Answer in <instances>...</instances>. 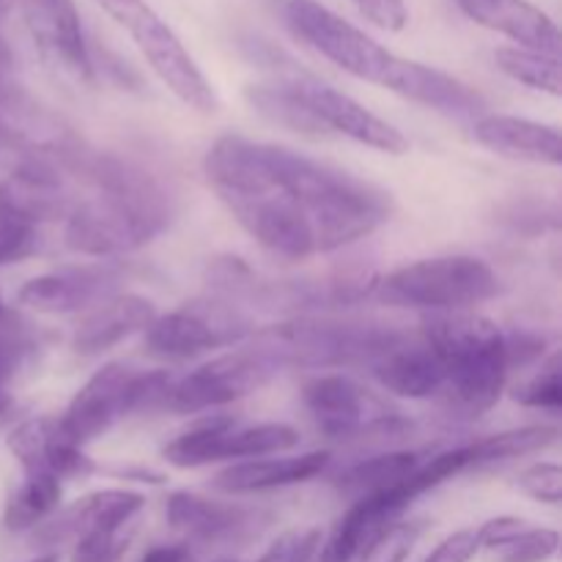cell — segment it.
I'll list each match as a JSON object with an SVG mask.
<instances>
[{
	"mask_svg": "<svg viewBox=\"0 0 562 562\" xmlns=\"http://www.w3.org/2000/svg\"><path fill=\"white\" fill-rule=\"evenodd\" d=\"M494 64L510 80L532 88V91L560 97L562 77H560V58L558 55L538 53L527 47H497L494 49Z\"/></svg>",
	"mask_w": 562,
	"mask_h": 562,
	"instance_id": "obj_28",
	"label": "cell"
},
{
	"mask_svg": "<svg viewBox=\"0 0 562 562\" xmlns=\"http://www.w3.org/2000/svg\"><path fill=\"white\" fill-rule=\"evenodd\" d=\"M165 516L176 532L198 543H231L252 538L263 527L261 510L236 503H220L203 494L176 492L165 503Z\"/></svg>",
	"mask_w": 562,
	"mask_h": 562,
	"instance_id": "obj_17",
	"label": "cell"
},
{
	"mask_svg": "<svg viewBox=\"0 0 562 562\" xmlns=\"http://www.w3.org/2000/svg\"><path fill=\"white\" fill-rule=\"evenodd\" d=\"M395 93L420 104V108L434 110V113L456 121H470V124L488 113L486 99L475 88L467 86L459 77L448 75V71L437 69V66L420 64V60H409L404 80Z\"/></svg>",
	"mask_w": 562,
	"mask_h": 562,
	"instance_id": "obj_23",
	"label": "cell"
},
{
	"mask_svg": "<svg viewBox=\"0 0 562 562\" xmlns=\"http://www.w3.org/2000/svg\"><path fill=\"white\" fill-rule=\"evenodd\" d=\"M170 384L173 376L168 371H135L124 362H110L77 390L64 417H58L60 428L71 442L86 448L124 417L165 409Z\"/></svg>",
	"mask_w": 562,
	"mask_h": 562,
	"instance_id": "obj_6",
	"label": "cell"
},
{
	"mask_svg": "<svg viewBox=\"0 0 562 562\" xmlns=\"http://www.w3.org/2000/svg\"><path fill=\"white\" fill-rule=\"evenodd\" d=\"M214 562H234V560H228V558H220V560H214Z\"/></svg>",
	"mask_w": 562,
	"mask_h": 562,
	"instance_id": "obj_44",
	"label": "cell"
},
{
	"mask_svg": "<svg viewBox=\"0 0 562 562\" xmlns=\"http://www.w3.org/2000/svg\"><path fill=\"white\" fill-rule=\"evenodd\" d=\"M516 486L521 494H527L530 499L543 505H552L558 508L562 503V470L554 461H541V464L527 467L525 472H519L516 477Z\"/></svg>",
	"mask_w": 562,
	"mask_h": 562,
	"instance_id": "obj_35",
	"label": "cell"
},
{
	"mask_svg": "<svg viewBox=\"0 0 562 562\" xmlns=\"http://www.w3.org/2000/svg\"><path fill=\"white\" fill-rule=\"evenodd\" d=\"M300 75L302 71H294V75H280L274 80L247 86V102L269 124L283 126V130L296 132L302 137H329L302 99Z\"/></svg>",
	"mask_w": 562,
	"mask_h": 562,
	"instance_id": "obj_24",
	"label": "cell"
},
{
	"mask_svg": "<svg viewBox=\"0 0 562 562\" xmlns=\"http://www.w3.org/2000/svg\"><path fill=\"white\" fill-rule=\"evenodd\" d=\"M423 527L417 521H398L384 530L355 562H406Z\"/></svg>",
	"mask_w": 562,
	"mask_h": 562,
	"instance_id": "obj_34",
	"label": "cell"
},
{
	"mask_svg": "<svg viewBox=\"0 0 562 562\" xmlns=\"http://www.w3.org/2000/svg\"><path fill=\"white\" fill-rule=\"evenodd\" d=\"M322 530L318 527H305V530H291L280 536L267 552L256 562H313L322 547Z\"/></svg>",
	"mask_w": 562,
	"mask_h": 562,
	"instance_id": "obj_36",
	"label": "cell"
},
{
	"mask_svg": "<svg viewBox=\"0 0 562 562\" xmlns=\"http://www.w3.org/2000/svg\"><path fill=\"white\" fill-rule=\"evenodd\" d=\"M296 445H300V431L289 423L239 426L231 415H209L206 420H198L190 431L165 445L162 456L179 470H195L217 461L267 459L294 450Z\"/></svg>",
	"mask_w": 562,
	"mask_h": 562,
	"instance_id": "obj_11",
	"label": "cell"
},
{
	"mask_svg": "<svg viewBox=\"0 0 562 562\" xmlns=\"http://www.w3.org/2000/svg\"><path fill=\"white\" fill-rule=\"evenodd\" d=\"M329 459H333L329 450H313V453L280 456V459L267 456V459L239 461L220 472L212 486L223 494H261L272 488H289L322 475L329 467Z\"/></svg>",
	"mask_w": 562,
	"mask_h": 562,
	"instance_id": "obj_22",
	"label": "cell"
},
{
	"mask_svg": "<svg viewBox=\"0 0 562 562\" xmlns=\"http://www.w3.org/2000/svg\"><path fill=\"white\" fill-rule=\"evenodd\" d=\"M371 25L382 31L401 33L409 25V5L406 0H349Z\"/></svg>",
	"mask_w": 562,
	"mask_h": 562,
	"instance_id": "obj_38",
	"label": "cell"
},
{
	"mask_svg": "<svg viewBox=\"0 0 562 562\" xmlns=\"http://www.w3.org/2000/svg\"><path fill=\"white\" fill-rule=\"evenodd\" d=\"M423 338L437 351L445 371L450 409L461 417H481L503 398L510 373L508 335L486 316L431 313L423 318Z\"/></svg>",
	"mask_w": 562,
	"mask_h": 562,
	"instance_id": "obj_3",
	"label": "cell"
},
{
	"mask_svg": "<svg viewBox=\"0 0 562 562\" xmlns=\"http://www.w3.org/2000/svg\"><path fill=\"white\" fill-rule=\"evenodd\" d=\"M203 173L239 228L285 261L344 250L393 217V198L373 181L241 135L217 137Z\"/></svg>",
	"mask_w": 562,
	"mask_h": 562,
	"instance_id": "obj_1",
	"label": "cell"
},
{
	"mask_svg": "<svg viewBox=\"0 0 562 562\" xmlns=\"http://www.w3.org/2000/svg\"><path fill=\"white\" fill-rule=\"evenodd\" d=\"M499 294V278L477 256H437L406 263L379 278L376 300L390 307L461 313Z\"/></svg>",
	"mask_w": 562,
	"mask_h": 562,
	"instance_id": "obj_5",
	"label": "cell"
},
{
	"mask_svg": "<svg viewBox=\"0 0 562 562\" xmlns=\"http://www.w3.org/2000/svg\"><path fill=\"white\" fill-rule=\"evenodd\" d=\"M38 250V225L0 198V267L20 263Z\"/></svg>",
	"mask_w": 562,
	"mask_h": 562,
	"instance_id": "obj_30",
	"label": "cell"
},
{
	"mask_svg": "<svg viewBox=\"0 0 562 562\" xmlns=\"http://www.w3.org/2000/svg\"><path fill=\"white\" fill-rule=\"evenodd\" d=\"M558 439L560 431L554 426H521L503 434H492V437H483L477 442L467 445V450H470V472L543 453L552 445H558Z\"/></svg>",
	"mask_w": 562,
	"mask_h": 562,
	"instance_id": "obj_25",
	"label": "cell"
},
{
	"mask_svg": "<svg viewBox=\"0 0 562 562\" xmlns=\"http://www.w3.org/2000/svg\"><path fill=\"white\" fill-rule=\"evenodd\" d=\"M417 456L406 453V450H387V453L371 456V459H362L357 464H351L349 470L340 472V477L335 481L338 492L344 497H349L351 503L368 494L384 492V488L398 486L401 481L412 475L417 470Z\"/></svg>",
	"mask_w": 562,
	"mask_h": 562,
	"instance_id": "obj_26",
	"label": "cell"
},
{
	"mask_svg": "<svg viewBox=\"0 0 562 562\" xmlns=\"http://www.w3.org/2000/svg\"><path fill=\"white\" fill-rule=\"evenodd\" d=\"M190 543H159L143 554L140 562H192Z\"/></svg>",
	"mask_w": 562,
	"mask_h": 562,
	"instance_id": "obj_41",
	"label": "cell"
},
{
	"mask_svg": "<svg viewBox=\"0 0 562 562\" xmlns=\"http://www.w3.org/2000/svg\"><path fill=\"white\" fill-rule=\"evenodd\" d=\"M514 398L519 401L527 409H541L558 415L562 409V362L560 351L549 355L541 362V368L536 371V376L527 379L519 390L514 393Z\"/></svg>",
	"mask_w": 562,
	"mask_h": 562,
	"instance_id": "obj_31",
	"label": "cell"
},
{
	"mask_svg": "<svg viewBox=\"0 0 562 562\" xmlns=\"http://www.w3.org/2000/svg\"><path fill=\"white\" fill-rule=\"evenodd\" d=\"M274 373H280V366L261 346L228 351L198 366L187 376L173 379L165 395V409L176 415H201V412L220 409L261 390Z\"/></svg>",
	"mask_w": 562,
	"mask_h": 562,
	"instance_id": "obj_12",
	"label": "cell"
},
{
	"mask_svg": "<svg viewBox=\"0 0 562 562\" xmlns=\"http://www.w3.org/2000/svg\"><path fill=\"white\" fill-rule=\"evenodd\" d=\"M398 333L390 324L307 316L263 329L256 346L280 368H368Z\"/></svg>",
	"mask_w": 562,
	"mask_h": 562,
	"instance_id": "obj_4",
	"label": "cell"
},
{
	"mask_svg": "<svg viewBox=\"0 0 562 562\" xmlns=\"http://www.w3.org/2000/svg\"><path fill=\"white\" fill-rule=\"evenodd\" d=\"M302 404L329 439H395L412 431V423L390 412L382 398L346 373H322L302 387Z\"/></svg>",
	"mask_w": 562,
	"mask_h": 562,
	"instance_id": "obj_10",
	"label": "cell"
},
{
	"mask_svg": "<svg viewBox=\"0 0 562 562\" xmlns=\"http://www.w3.org/2000/svg\"><path fill=\"white\" fill-rule=\"evenodd\" d=\"M560 552L558 530L527 525L519 536L492 549V562H549Z\"/></svg>",
	"mask_w": 562,
	"mask_h": 562,
	"instance_id": "obj_32",
	"label": "cell"
},
{
	"mask_svg": "<svg viewBox=\"0 0 562 562\" xmlns=\"http://www.w3.org/2000/svg\"><path fill=\"white\" fill-rule=\"evenodd\" d=\"M31 562H58V554H55V552H47V554H38V558H33Z\"/></svg>",
	"mask_w": 562,
	"mask_h": 562,
	"instance_id": "obj_42",
	"label": "cell"
},
{
	"mask_svg": "<svg viewBox=\"0 0 562 562\" xmlns=\"http://www.w3.org/2000/svg\"><path fill=\"white\" fill-rule=\"evenodd\" d=\"M119 285L121 272L110 263L69 267L27 280L16 294V302L27 311L66 316V313L91 311V307L102 305L104 300L119 294Z\"/></svg>",
	"mask_w": 562,
	"mask_h": 562,
	"instance_id": "obj_15",
	"label": "cell"
},
{
	"mask_svg": "<svg viewBox=\"0 0 562 562\" xmlns=\"http://www.w3.org/2000/svg\"><path fill=\"white\" fill-rule=\"evenodd\" d=\"M300 91L311 115L324 126L329 137H349V140L360 143V146H368L382 154H393V157L409 154V137L398 126L384 121L382 115L371 113L366 104H360L346 91H338L335 86L316 80L311 75H300Z\"/></svg>",
	"mask_w": 562,
	"mask_h": 562,
	"instance_id": "obj_14",
	"label": "cell"
},
{
	"mask_svg": "<svg viewBox=\"0 0 562 562\" xmlns=\"http://www.w3.org/2000/svg\"><path fill=\"white\" fill-rule=\"evenodd\" d=\"M459 9L477 25L508 36L516 47L560 58V31L547 11L530 0H456Z\"/></svg>",
	"mask_w": 562,
	"mask_h": 562,
	"instance_id": "obj_21",
	"label": "cell"
},
{
	"mask_svg": "<svg viewBox=\"0 0 562 562\" xmlns=\"http://www.w3.org/2000/svg\"><path fill=\"white\" fill-rule=\"evenodd\" d=\"M75 168L93 192L77 198L66 214V247L80 256L115 258L140 250L168 228L173 217L170 192L154 173L121 157H77Z\"/></svg>",
	"mask_w": 562,
	"mask_h": 562,
	"instance_id": "obj_2",
	"label": "cell"
},
{
	"mask_svg": "<svg viewBox=\"0 0 562 562\" xmlns=\"http://www.w3.org/2000/svg\"><path fill=\"white\" fill-rule=\"evenodd\" d=\"M135 42L162 86L190 110L209 115L217 110V93L173 27L146 0H93Z\"/></svg>",
	"mask_w": 562,
	"mask_h": 562,
	"instance_id": "obj_8",
	"label": "cell"
},
{
	"mask_svg": "<svg viewBox=\"0 0 562 562\" xmlns=\"http://www.w3.org/2000/svg\"><path fill=\"white\" fill-rule=\"evenodd\" d=\"M472 135L483 148L514 162L552 165V168L562 162L560 132L552 124L519 119V115L486 113L472 121Z\"/></svg>",
	"mask_w": 562,
	"mask_h": 562,
	"instance_id": "obj_19",
	"label": "cell"
},
{
	"mask_svg": "<svg viewBox=\"0 0 562 562\" xmlns=\"http://www.w3.org/2000/svg\"><path fill=\"white\" fill-rule=\"evenodd\" d=\"M157 318V307L140 294H115L102 305L91 307L71 335V349L82 357H97L146 333Z\"/></svg>",
	"mask_w": 562,
	"mask_h": 562,
	"instance_id": "obj_20",
	"label": "cell"
},
{
	"mask_svg": "<svg viewBox=\"0 0 562 562\" xmlns=\"http://www.w3.org/2000/svg\"><path fill=\"white\" fill-rule=\"evenodd\" d=\"M14 3L44 64L77 86H91L97 69L75 0H14Z\"/></svg>",
	"mask_w": 562,
	"mask_h": 562,
	"instance_id": "obj_13",
	"label": "cell"
},
{
	"mask_svg": "<svg viewBox=\"0 0 562 562\" xmlns=\"http://www.w3.org/2000/svg\"><path fill=\"white\" fill-rule=\"evenodd\" d=\"M3 16H5V0H0V22H3ZM5 58V47H3V42H0V60Z\"/></svg>",
	"mask_w": 562,
	"mask_h": 562,
	"instance_id": "obj_43",
	"label": "cell"
},
{
	"mask_svg": "<svg viewBox=\"0 0 562 562\" xmlns=\"http://www.w3.org/2000/svg\"><path fill=\"white\" fill-rule=\"evenodd\" d=\"M135 527L113 532H88L71 543V562H121L130 549Z\"/></svg>",
	"mask_w": 562,
	"mask_h": 562,
	"instance_id": "obj_33",
	"label": "cell"
},
{
	"mask_svg": "<svg viewBox=\"0 0 562 562\" xmlns=\"http://www.w3.org/2000/svg\"><path fill=\"white\" fill-rule=\"evenodd\" d=\"M0 346L20 351L22 357H31L38 346L33 324L25 322L14 307L5 305L3 294H0Z\"/></svg>",
	"mask_w": 562,
	"mask_h": 562,
	"instance_id": "obj_37",
	"label": "cell"
},
{
	"mask_svg": "<svg viewBox=\"0 0 562 562\" xmlns=\"http://www.w3.org/2000/svg\"><path fill=\"white\" fill-rule=\"evenodd\" d=\"M143 508H146L143 494L124 492V488H102V492L75 499L69 508L49 516L44 525H38L36 541L58 547V543H75L88 532L126 530V527H135L137 514Z\"/></svg>",
	"mask_w": 562,
	"mask_h": 562,
	"instance_id": "obj_16",
	"label": "cell"
},
{
	"mask_svg": "<svg viewBox=\"0 0 562 562\" xmlns=\"http://www.w3.org/2000/svg\"><path fill=\"white\" fill-rule=\"evenodd\" d=\"M477 552H481V541H477L475 527H470V530H456L448 538H442L423 558V562H472L477 558Z\"/></svg>",
	"mask_w": 562,
	"mask_h": 562,
	"instance_id": "obj_39",
	"label": "cell"
},
{
	"mask_svg": "<svg viewBox=\"0 0 562 562\" xmlns=\"http://www.w3.org/2000/svg\"><path fill=\"white\" fill-rule=\"evenodd\" d=\"M64 486L49 472H33L25 475L14 494L9 497L3 510V525L9 532H27L36 530L38 525L49 519L58 510Z\"/></svg>",
	"mask_w": 562,
	"mask_h": 562,
	"instance_id": "obj_27",
	"label": "cell"
},
{
	"mask_svg": "<svg viewBox=\"0 0 562 562\" xmlns=\"http://www.w3.org/2000/svg\"><path fill=\"white\" fill-rule=\"evenodd\" d=\"M25 362V357L16 355V351L5 349L0 346V417L11 409V393H9V382L14 379L16 368Z\"/></svg>",
	"mask_w": 562,
	"mask_h": 562,
	"instance_id": "obj_40",
	"label": "cell"
},
{
	"mask_svg": "<svg viewBox=\"0 0 562 562\" xmlns=\"http://www.w3.org/2000/svg\"><path fill=\"white\" fill-rule=\"evenodd\" d=\"M285 22L296 38L316 49L322 58L344 69L346 75L357 77L371 86L398 91L406 75L409 58H401L393 49L368 36L362 27L351 25L333 9L318 0H289L285 3Z\"/></svg>",
	"mask_w": 562,
	"mask_h": 562,
	"instance_id": "obj_7",
	"label": "cell"
},
{
	"mask_svg": "<svg viewBox=\"0 0 562 562\" xmlns=\"http://www.w3.org/2000/svg\"><path fill=\"white\" fill-rule=\"evenodd\" d=\"M256 333V324L239 302L225 296L184 302L176 311L154 318L146 329V351L157 360H192L206 351L245 344Z\"/></svg>",
	"mask_w": 562,
	"mask_h": 562,
	"instance_id": "obj_9",
	"label": "cell"
},
{
	"mask_svg": "<svg viewBox=\"0 0 562 562\" xmlns=\"http://www.w3.org/2000/svg\"><path fill=\"white\" fill-rule=\"evenodd\" d=\"M64 437L66 434L60 428L58 417L42 415L22 420L20 426L11 428V434L5 437V448L14 456L16 464L22 467V472L33 475V472H47L49 453Z\"/></svg>",
	"mask_w": 562,
	"mask_h": 562,
	"instance_id": "obj_29",
	"label": "cell"
},
{
	"mask_svg": "<svg viewBox=\"0 0 562 562\" xmlns=\"http://www.w3.org/2000/svg\"><path fill=\"white\" fill-rule=\"evenodd\" d=\"M371 376L387 393L401 398L426 401L437 398L445 390V371L437 351L423 335H409L401 329L398 338L368 366Z\"/></svg>",
	"mask_w": 562,
	"mask_h": 562,
	"instance_id": "obj_18",
	"label": "cell"
}]
</instances>
